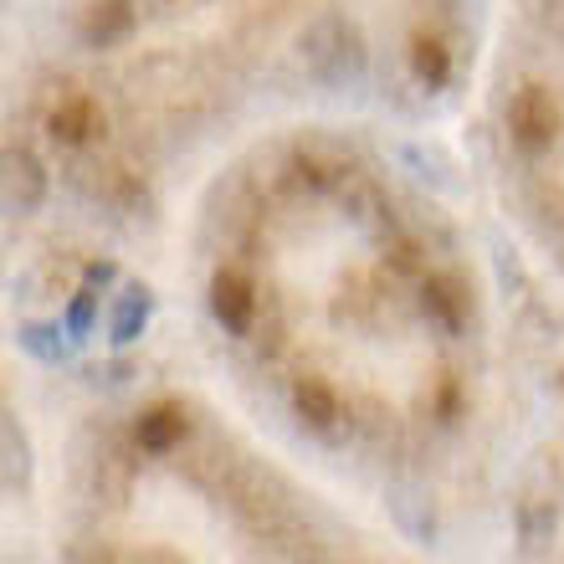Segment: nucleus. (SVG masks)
<instances>
[{"instance_id": "obj_7", "label": "nucleus", "mask_w": 564, "mask_h": 564, "mask_svg": "<svg viewBox=\"0 0 564 564\" xmlns=\"http://www.w3.org/2000/svg\"><path fill=\"white\" fill-rule=\"evenodd\" d=\"M293 411L308 421V426H334V421H339V395H334L328 380H297Z\"/></svg>"}, {"instance_id": "obj_1", "label": "nucleus", "mask_w": 564, "mask_h": 564, "mask_svg": "<svg viewBox=\"0 0 564 564\" xmlns=\"http://www.w3.org/2000/svg\"><path fill=\"white\" fill-rule=\"evenodd\" d=\"M508 134H513L519 149H529V154L550 149L560 139V104H554V93L539 88V83H523L508 98Z\"/></svg>"}, {"instance_id": "obj_10", "label": "nucleus", "mask_w": 564, "mask_h": 564, "mask_svg": "<svg viewBox=\"0 0 564 564\" xmlns=\"http://www.w3.org/2000/svg\"><path fill=\"white\" fill-rule=\"evenodd\" d=\"M164 6H200V0H164Z\"/></svg>"}, {"instance_id": "obj_2", "label": "nucleus", "mask_w": 564, "mask_h": 564, "mask_svg": "<svg viewBox=\"0 0 564 564\" xmlns=\"http://www.w3.org/2000/svg\"><path fill=\"white\" fill-rule=\"evenodd\" d=\"M104 108H98V98H88V93H67V98H57V108L46 113V134L57 139V144H93V139H104Z\"/></svg>"}, {"instance_id": "obj_6", "label": "nucleus", "mask_w": 564, "mask_h": 564, "mask_svg": "<svg viewBox=\"0 0 564 564\" xmlns=\"http://www.w3.org/2000/svg\"><path fill=\"white\" fill-rule=\"evenodd\" d=\"M134 436L144 452H170V446H180V436H185V411H180V405H149L144 416H139Z\"/></svg>"}, {"instance_id": "obj_8", "label": "nucleus", "mask_w": 564, "mask_h": 564, "mask_svg": "<svg viewBox=\"0 0 564 564\" xmlns=\"http://www.w3.org/2000/svg\"><path fill=\"white\" fill-rule=\"evenodd\" d=\"M6 185H11V206L15 210H31L36 200H42V191H46V180H42V170H36V160H31V154H21V149L11 154V175H6Z\"/></svg>"}, {"instance_id": "obj_4", "label": "nucleus", "mask_w": 564, "mask_h": 564, "mask_svg": "<svg viewBox=\"0 0 564 564\" xmlns=\"http://www.w3.org/2000/svg\"><path fill=\"white\" fill-rule=\"evenodd\" d=\"M210 313L221 318L226 328H247L252 324V313H257V293H252V282L241 278V272H216L210 278Z\"/></svg>"}, {"instance_id": "obj_9", "label": "nucleus", "mask_w": 564, "mask_h": 564, "mask_svg": "<svg viewBox=\"0 0 564 564\" xmlns=\"http://www.w3.org/2000/svg\"><path fill=\"white\" fill-rule=\"evenodd\" d=\"M411 67H416V77L426 88H442L446 73H452V57H446V46L436 36H416L411 42Z\"/></svg>"}, {"instance_id": "obj_3", "label": "nucleus", "mask_w": 564, "mask_h": 564, "mask_svg": "<svg viewBox=\"0 0 564 564\" xmlns=\"http://www.w3.org/2000/svg\"><path fill=\"white\" fill-rule=\"evenodd\" d=\"M129 26H134V0H83L77 6V31L93 46L119 42V36H129Z\"/></svg>"}, {"instance_id": "obj_5", "label": "nucleus", "mask_w": 564, "mask_h": 564, "mask_svg": "<svg viewBox=\"0 0 564 564\" xmlns=\"http://www.w3.org/2000/svg\"><path fill=\"white\" fill-rule=\"evenodd\" d=\"M421 303H426V313L436 318L442 328H462L467 324V308H473V297H467V288H462L457 278H426L421 282Z\"/></svg>"}]
</instances>
